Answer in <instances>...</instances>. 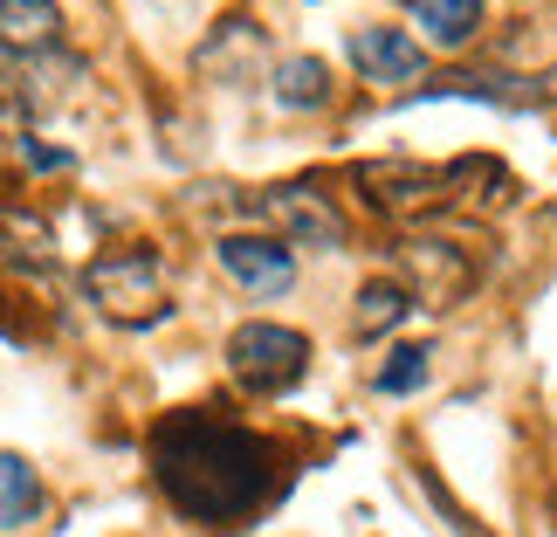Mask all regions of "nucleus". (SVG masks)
Masks as SVG:
<instances>
[{"label":"nucleus","mask_w":557,"mask_h":537,"mask_svg":"<svg viewBox=\"0 0 557 537\" xmlns=\"http://www.w3.org/2000/svg\"><path fill=\"white\" fill-rule=\"evenodd\" d=\"M145 455H152V483L165 489V503H173L186 524L213 530V537L248 530L255 517H269L296 483V462L269 435L221 420L213 406L165 414L152 427V441H145Z\"/></svg>","instance_id":"f257e3e1"},{"label":"nucleus","mask_w":557,"mask_h":537,"mask_svg":"<svg viewBox=\"0 0 557 537\" xmlns=\"http://www.w3.org/2000/svg\"><path fill=\"white\" fill-rule=\"evenodd\" d=\"M351 186L366 193V200L379 213H393V221H406V213H447V207H475V193L488 186L496 200L509 207L517 200V180H509L503 159H447V166H413V159H372L358 166Z\"/></svg>","instance_id":"f03ea898"},{"label":"nucleus","mask_w":557,"mask_h":537,"mask_svg":"<svg viewBox=\"0 0 557 537\" xmlns=\"http://www.w3.org/2000/svg\"><path fill=\"white\" fill-rule=\"evenodd\" d=\"M83 296L111 317V325H159V317H173L165 304V263L152 248H103L90 269H83Z\"/></svg>","instance_id":"7ed1b4c3"},{"label":"nucleus","mask_w":557,"mask_h":537,"mask_svg":"<svg viewBox=\"0 0 557 537\" xmlns=\"http://www.w3.org/2000/svg\"><path fill=\"white\" fill-rule=\"evenodd\" d=\"M227 373L248 386V393H262V400H275V393H296V386L310 379V338L304 331H289V325H242L227 338Z\"/></svg>","instance_id":"20e7f679"},{"label":"nucleus","mask_w":557,"mask_h":537,"mask_svg":"<svg viewBox=\"0 0 557 537\" xmlns=\"http://www.w3.org/2000/svg\"><path fill=\"white\" fill-rule=\"evenodd\" d=\"M255 213L283 234V248H317V255H337V248H345V213H337L331 193L310 186V180L269 186L262 200H255Z\"/></svg>","instance_id":"39448f33"},{"label":"nucleus","mask_w":557,"mask_h":537,"mask_svg":"<svg viewBox=\"0 0 557 537\" xmlns=\"http://www.w3.org/2000/svg\"><path fill=\"white\" fill-rule=\"evenodd\" d=\"M393 255H399V269H406V290H413V304H420V296H426V304H455V296H468V283H475V263H468V248L441 242V234H406Z\"/></svg>","instance_id":"423d86ee"},{"label":"nucleus","mask_w":557,"mask_h":537,"mask_svg":"<svg viewBox=\"0 0 557 537\" xmlns=\"http://www.w3.org/2000/svg\"><path fill=\"white\" fill-rule=\"evenodd\" d=\"M213 263H221L255 304L289 296V283H296V255L283 242H269V234H221V242H213Z\"/></svg>","instance_id":"0eeeda50"},{"label":"nucleus","mask_w":557,"mask_h":537,"mask_svg":"<svg viewBox=\"0 0 557 537\" xmlns=\"http://www.w3.org/2000/svg\"><path fill=\"white\" fill-rule=\"evenodd\" d=\"M351 62L366 83H420L426 76V49L406 28H385V21H366V28H351Z\"/></svg>","instance_id":"6e6552de"},{"label":"nucleus","mask_w":557,"mask_h":537,"mask_svg":"<svg viewBox=\"0 0 557 537\" xmlns=\"http://www.w3.org/2000/svg\"><path fill=\"white\" fill-rule=\"evenodd\" d=\"M420 97H482V103H496V111H537V103H557V70L550 76H503V70H461V76H447V83H426Z\"/></svg>","instance_id":"1a4fd4ad"},{"label":"nucleus","mask_w":557,"mask_h":537,"mask_svg":"<svg viewBox=\"0 0 557 537\" xmlns=\"http://www.w3.org/2000/svg\"><path fill=\"white\" fill-rule=\"evenodd\" d=\"M62 49V8L55 0H0V56H49Z\"/></svg>","instance_id":"9d476101"},{"label":"nucleus","mask_w":557,"mask_h":537,"mask_svg":"<svg viewBox=\"0 0 557 537\" xmlns=\"http://www.w3.org/2000/svg\"><path fill=\"white\" fill-rule=\"evenodd\" d=\"M0 263L21 276H55V228L28 207H0Z\"/></svg>","instance_id":"9b49d317"},{"label":"nucleus","mask_w":557,"mask_h":537,"mask_svg":"<svg viewBox=\"0 0 557 537\" xmlns=\"http://www.w3.org/2000/svg\"><path fill=\"white\" fill-rule=\"evenodd\" d=\"M41 517V476L28 455L0 448V530H28Z\"/></svg>","instance_id":"f8f14e48"},{"label":"nucleus","mask_w":557,"mask_h":537,"mask_svg":"<svg viewBox=\"0 0 557 537\" xmlns=\"http://www.w3.org/2000/svg\"><path fill=\"white\" fill-rule=\"evenodd\" d=\"M406 8H413L434 49H461V41L482 35V0H406Z\"/></svg>","instance_id":"ddd939ff"},{"label":"nucleus","mask_w":557,"mask_h":537,"mask_svg":"<svg viewBox=\"0 0 557 537\" xmlns=\"http://www.w3.org/2000/svg\"><path fill=\"white\" fill-rule=\"evenodd\" d=\"M406 317H413V290H406L399 276H372V283L358 290V310H351L358 338H379V331L406 325Z\"/></svg>","instance_id":"4468645a"},{"label":"nucleus","mask_w":557,"mask_h":537,"mask_svg":"<svg viewBox=\"0 0 557 537\" xmlns=\"http://www.w3.org/2000/svg\"><path fill=\"white\" fill-rule=\"evenodd\" d=\"M275 103H283V111H324L331 103V70L317 56H283L275 62Z\"/></svg>","instance_id":"2eb2a0df"},{"label":"nucleus","mask_w":557,"mask_h":537,"mask_svg":"<svg viewBox=\"0 0 557 537\" xmlns=\"http://www.w3.org/2000/svg\"><path fill=\"white\" fill-rule=\"evenodd\" d=\"M426 379H434V345H399V352L372 373V393L399 400V393H420Z\"/></svg>","instance_id":"dca6fc26"},{"label":"nucleus","mask_w":557,"mask_h":537,"mask_svg":"<svg viewBox=\"0 0 557 537\" xmlns=\"http://www.w3.org/2000/svg\"><path fill=\"white\" fill-rule=\"evenodd\" d=\"M14 152H21V166H35V173H70V166H76V152H62V145H41L35 132H21Z\"/></svg>","instance_id":"f3484780"}]
</instances>
